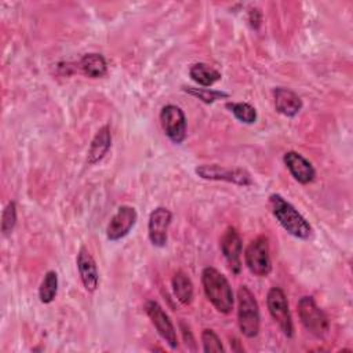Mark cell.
Here are the masks:
<instances>
[{
  "mask_svg": "<svg viewBox=\"0 0 353 353\" xmlns=\"http://www.w3.org/2000/svg\"><path fill=\"white\" fill-rule=\"evenodd\" d=\"M201 283L207 299L221 313H230L234 298L228 279L215 268H204L201 272Z\"/></svg>",
  "mask_w": 353,
  "mask_h": 353,
  "instance_id": "obj_1",
  "label": "cell"
},
{
  "mask_svg": "<svg viewBox=\"0 0 353 353\" xmlns=\"http://www.w3.org/2000/svg\"><path fill=\"white\" fill-rule=\"evenodd\" d=\"M269 203L274 218L279 221L284 230H287L291 236L301 240H306L310 237L312 226L291 203H288L284 197H281L277 193L270 194Z\"/></svg>",
  "mask_w": 353,
  "mask_h": 353,
  "instance_id": "obj_2",
  "label": "cell"
},
{
  "mask_svg": "<svg viewBox=\"0 0 353 353\" xmlns=\"http://www.w3.org/2000/svg\"><path fill=\"white\" fill-rule=\"evenodd\" d=\"M237 321L240 331L247 338H254L259 332V306L255 295L247 285H241L237 291Z\"/></svg>",
  "mask_w": 353,
  "mask_h": 353,
  "instance_id": "obj_3",
  "label": "cell"
},
{
  "mask_svg": "<svg viewBox=\"0 0 353 353\" xmlns=\"http://www.w3.org/2000/svg\"><path fill=\"white\" fill-rule=\"evenodd\" d=\"M244 261L248 270L258 277H266L272 272L269 240L266 236H258L245 248Z\"/></svg>",
  "mask_w": 353,
  "mask_h": 353,
  "instance_id": "obj_4",
  "label": "cell"
},
{
  "mask_svg": "<svg viewBox=\"0 0 353 353\" xmlns=\"http://www.w3.org/2000/svg\"><path fill=\"white\" fill-rule=\"evenodd\" d=\"M298 314L303 327L316 336H324L330 328L327 314L319 307L313 296H302L298 301Z\"/></svg>",
  "mask_w": 353,
  "mask_h": 353,
  "instance_id": "obj_5",
  "label": "cell"
},
{
  "mask_svg": "<svg viewBox=\"0 0 353 353\" xmlns=\"http://www.w3.org/2000/svg\"><path fill=\"white\" fill-rule=\"evenodd\" d=\"M266 305L274 323L285 336L291 338L294 334V325L284 291L280 287H272L266 295Z\"/></svg>",
  "mask_w": 353,
  "mask_h": 353,
  "instance_id": "obj_6",
  "label": "cell"
},
{
  "mask_svg": "<svg viewBox=\"0 0 353 353\" xmlns=\"http://www.w3.org/2000/svg\"><path fill=\"white\" fill-rule=\"evenodd\" d=\"M196 174L204 179L211 181H225L240 186L252 185L250 172L243 168H225L218 164H203L196 168Z\"/></svg>",
  "mask_w": 353,
  "mask_h": 353,
  "instance_id": "obj_7",
  "label": "cell"
},
{
  "mask_svg": "<svg viewBox=\"0 0 353 353\" xmlns=\"http://www.w3.org/2000/svg\"><path fill=\"white\" fill-rule=\"evenodd\" d=\"M164 134L174 143H182L186 138V119L183 110L176 105H165L160 112Z\"/></svg>",
  "mask_w": 353,
  "mask_h": 353,
  "instance_id": "obj_8",
  "label": "cell"
},
{
  "mask_svg": "<svg viewBox=\"0 0 353 353\" xmlns=\"http://www.w3.org/2000/svg\"><path fill=\"white\" fill-rule=\"evenodd\" d=\"M145 312L149 316L154 328L157 330L159 335L168 343L171 349H176L178 346L176 332L172 321L170 320L168 314L163 310V307L156 301H148L145 303Z\"/></svg>",
  "mask_w": 353,
  "mask_h": 353,
  "instance_id": "obj_9",
  "label": "cell"
},
{
  "mask_svg": "<svg viewBox=\"0 0 353 353\" xmlns=\"http://www.w3.org/2000/svg\"><path fill=\"white\" fill-rule=\"evenodd\" d=\"M138 219V214L131 205H121L117 208L116 214L110 218L106 226V237L110 241H117L125 237L134 228Z\"/></svg>",
  "mask_w": 353,
  "mask_h": 353,
  "instance_id": "obj_10",
  "label": "cell"
},
{
  "mask_svg": "<svg viewBox=\"0 0 353 353\" xmlns=\"http://www.w3.org/2000/svg\"><path fill=\"white\" fill-rule=\"evenodd\" d=\"M221 251L229 265L232 273L239 274L241 270V237L236 228L229 226L221 237Z\"/></svg>",
  "mask_w": 353,
  "mask_h": 353,
  "instance_id": "obj_11",
  "label": "cell"
},
{
  "mask_svg": "<svg viewBox=\"0 0 353 353\" xmlns=\"http://www.w3.org/2000/svg\"><path fill=\"white\" fill-rule=\"evenodd\" d=\"M172 219L170 210L164 207H157L150 212L148 222V234L149 240L156 247H164L167 244L168 228Z\"/></svg>",
  "mask_w": 353,
  "mask_h": 353,
  "instance_id": "obj_12",
  "label": "cell"
},
{
  "mask_svg": "<svg viewBox=\"0 0 353 353\" xmlns=\"http://www.w3.org/2000/svg\"><path fill=\"white\" fill-rule=\"evenodd\" d=\"M283 161L285 164V167L288 168V171L291 172V175L299 182V183H310L314 176H316V171L314 167L312 165V163L305 159L301 153L290 150L284 154Z\"/></svg>",
  "mask_w": 353,
  "mask_h": 353,
  "instance_id": "obj_13",
  "label": "cell"
},
{
  "mask_svg": "<svg viewBox=\"0 0 353 353\" xmlns=\"http://www.w3.org/2000/svg\"><path fill=\"white\" fill-rule=\"evenodd\" d=\"M76 263H77V270H79V274H80L84 288L88 292H94L98 287L99 276H98L97 263L85 247H81L79 250Z\"/></svg>",
  "mask_w": 353,
  "mask_h": 353,
  "instance_id": "obj_14",
  "label": "cell"
},
{
  "mask_svg": "<svg viewBox=\"0 0 353 353\" xmlns=\"http://www.w3.org/2000/svg\"><path fill=\"white\" fill-rule=\"evenodd\" d=\"M273 97H274V108L283 116L294 117L302 109L301 98L298 97V94H295L288 88H284V87L274 88Z\"/></svg>",
  "mask_w": 353,
  "mask_h": 353,
  "instance_id": "obj_15",
  "label": "cell"
},
{
  "mask_svg": "<svg viewBox=\"0 0 353 353\" xmlns=\"http://www.w3.org/2000/svg\"><path fill=\"white\" fill-rule=\"evenodd\" d=\"M110 145H112L110 130L108 125H103L98 130V132L95 134V137L90 143L88 156H87L88 164H97L98 161H101L108 153V150L110 149Z\"/></svg>",
  "mask_w": 353,
  "mask_h": 353,
  "instance_id": "obj_16",
  "label": "cell"
},
{
  "mask_svg": "<svg viewBox=\"0 0 353 353\" xmlns=\"http://www.w3.org/2000/svg\"><path fill=\"white\" fill-rule=\"evenodd\" d=\"M79 68L85 76L91 77V79L103 77L108 72L106 61L98 52H90V54L83 55L81 59L79 61Z\"/></svg>",
  "mask_w": 353,
  "mask_h": 353,
  "instance_id": "obj_17",
  "label": "cell"
},
{
  "mask_svg": "<svg viewBox=\"0 0 353 353\" xmlns=\"http://www.w3.org/2000/svg\"><path fill=\"white\" fill-rule=\"evenodd\" d=\"M172 291L176 299L188 306L193 301V284L192 280L183 273V272H176L172 277Z\"/></svg>",
  "mask_w": 353,
  "mask_h": 353,
  "instance_id": "obj_18",
  "label": "cell"
},
{
  "mask_svg": "<svg viewBox=\"0 0 353 353\" xmlns=\"http://www.w3.org/2000/svg\"><path fill=\"white\" fill-rule=\"evenodd\" d=\"M189 74L192 80L201 87H210L218 80H221V73L216 69L201 62L192 65L189 69Z\"/></svg>",
  "mask_w": 353,
  "mask_h": 353,
  "instance_id": "obj_19",
  "label": "cell"
},
{
  "mask_svg": "<svg viewBox=\"0 0 353 353\" xmlns=\"http://www.w3.org/2000/svg\"><path fill=\"white\" fill-rule=\"evenodd\" d=\"M58 291V274L54 270H48L39 288V298L43 303H51Z\"/></svg>",
  "mask_w": 353,
  "mask_h": 353,
  "instance_id": "obj_20",
  "label": "cell"
},
{
  "mask_svg": "<svg viewBox=\"0 0 353 353\" xmlns=\"http://www.w3.org/2000/svg\"><path fill=\"white\" fill-rule=\"evenodd\" d=\"M226 108L234 114L237 120L245 124H252L256 120V110L247 102H228Z\"/></svg>",
  "mask_w": 353,
  "mask_h": 353,
  "instance_id": "obj_21",
  "label": "cell"
},
{
  "mask_svg": "<svg viewBox=\"0 0 353 353\" xmlns=\"http://www.w3.org/2000/svg\"><path fill=\"white\" fill-rule=\"evenodd\" d=\"M183 91L199 98L204 103H212L221 98H228L229 94L218 90H208V88H196V87H183Z\"/></svg>",
  "mask_w": 353,
  "mask_h": 353,
  "instance_id": "obj_22",
  "label": "cell"
},
{
  "mask_svg": "<svg viewBox=\"0 0 353 353\" xmlns=\"http://www.w3.org/2000/svg\"><path fill=\"white\" fill-rule=\"evenodd\" d=\"M201 343H203V350L205 353L210 352H225V347L219 339V336L212 331V330H204L201 332Z\"/></svg>",
  "mask_w": 353,
  "mask_h": 353,
  "instance_id": "obj_23",
  "label": "cell"
},
{
  "mask_svg": "<svg viewBox=\"0 0 353 353\" xmlns=\"http://www.w3.org/2000/svg\"><path fill=\"white\" fill-rule=\"evenodd\" d=\"M17 223V205L14 201H10L3 210L1 215V232L3 234H10Z\"/></svg>",
  "mask_w": 353,
  "mask_h": 353,
  "instance_id": "obj_24",
  "label": "cell"
},
{
  "mask_svg": "<svg viewBox=\"0 0 353 353\" xmlns=\"http://www.w3.org/2000/svg\"><path fill=\"white\" fill-rule=\"evenodd\" d=\"M248 21H250V25L254 28V29H258L261 22H262V12L259 11V8H252L248 14Z\"/></svg>",
  "mask_w": 353,
  "mask_h": 353,
  "instance_id": "obj_25",
  "label": "cell"
}]
</instances>
